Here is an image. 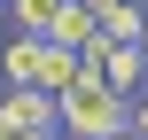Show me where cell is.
<instances>
[{
	"instance_id": "ba28073f",
	"label": "cell",
	"mask_w": 148,
	"mask_h": 140,
	"mask_svg": "<svg viewBox=\"0 0 148 140\" xmlns=\"http://www.w3.org/2000/svg\"><path fill=\"white\" fill-rule=\"evenodd\" d=\"M109 140H133V132H109Z\"/></svg>"
},
{
	"instance_id": "6da1fadb",
	"label": "cell",
	"mask_w": 148,
	"mask_h": 140,
	"mask_svg": "<svg viewBox=\"0 0 148 140\" xmlns=\"http://www.w3.org/2000/svg\"><path fill=\"white\" fill-rule=\"evenodd\" d=\"M0 78H8V94H62V86H78L86 70H78V55H62V47H47V39H8L0 47Z\"/></svg>"
},
{
	"instance_id": "3957f363",
	"label": "cell",
	"mask_w": 148,
	"mask_h": 140,
	"mask_svg": "<svg viewBox=\"0 0 148 140\" xmlns=\"http://www.w3.org/2000/svg\"><path fill=\"white\" fill-rule=\"evenodd\" d=\"M0 132L55 140V101H47V94H0Z\"/></svg>"
},
{
	"instance_id": "277c9868",
	"label": "cell",
	"mask_w": 148,
	"mask_h": 140,
	"mask_svg": "<svg viewBox=\"0 0 148 140\" xmlns=\"http://www.w3.org/2000/svg\"><path fill=\"white\" fill-rule=\"evenodd\" d=\"M94 39V16L78 8V0H55V23H47V47H62V55H78Z\"/></svg>"
},
{
	"instance_id": "52a82bcc",
	"label": "cell",
	"mask_w": 148,
	"mask_h": 140,
	"mask_svg": "<svg viewBox=\"0 0 148 140\" xmlns=\"http://www.w3.org/2000/svg\"><path fill=\"white\" fill-rule=\"evenodd\" d=\"M133 47H140V62H148V8H140V39H133Z\"/></svg>"
},
{
	"instance_id": "5b68a950",
	"label": "cell",
	"mask_w": 148,
	"mask_h": 140,
	"mask_svg": "<svg viewBox=\"0 0 148 140\" xmlns=\"http://www.w3.org/2000/svg\"><path fill=\"white\" fill-rule=\"evenodd\" d=\"M8 16H16V39H47V23H55V0H0Z\"/></svg>"
},
{
	"instance_id": "8992f818",
	"label": "cell",
	"mask_w": 148,
	"mask_h": 140,
	"mask_svg": "<svg viewBox=\"0 0 148 140\" xmlns=\"http://www.w3.org/2000/svg\"><path fill=\"white\" fill-rule=\"evenodd\" d=\"M78 8H86V16H109V8H125V0H78Z\"/></svg>"
},
{
	"instance_id": "7a4b0ae2",
	"label": "cell",
	"mask_w": 148,
	"mask_h": 140,
	"mask_svg": "<svg viewBox=\"0 0 148 140\" xmlns=\"http://www.w3.org/2000/svg\"><path fill=\"white\" fill-rule=\"evenodd\" d=\"M55 132H78V140H109L125 132V101L101 86V78H78L55 94Z\"/></svg>"
}]
</instances>
